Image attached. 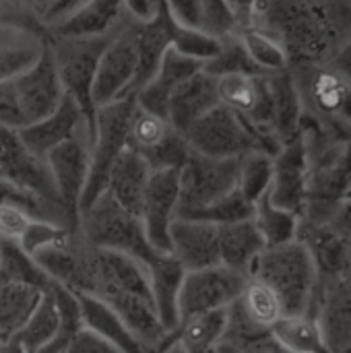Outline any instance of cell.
<instances>
[{"mask_svg":"<svg viewBox=\"0 0 351 353\" xmlns=\"http://www.w3.org/2000/svg\"><path fill=\"white\" fill-rule=\"evenodd\" d=\"M244 27L275 37L288 70L329 64L351 35L350 0H259Z\"/></svg>","mask_w":351,"mask_h":353,"instance_id":"6da1fadb","label":"cell"},{"mask_svg":"<svg viewBox=\"0 0 351 353\" xmlns=\"http://www.w3.org/2000/svg\"><path fill=\"white\" fill-rule=\"evenodd\" d=\"M308 157V201L300 221L325 223L351 192V134L302 118Z\"/></svg>","mask_w":351,"mask_h":353,"instance_id":"7a4b0ae2","label":"cell"},{"mask_svg":"<svg viewBox=\"0 0 351 353\" xmlns=\"http://www.w3.org/2000/svg\"><path fill=\"white\" fill-rule=\"evenodd\" d=\"M250 277L273 290L281 302L283 316L306 314L312 310L319 271L310 250L300 240L265 248L257 259Z\"/></svg>","mask_w":351,"mask_h":353,"instance_id":"3957f363","label":"cell"},{"mask_svg":"<svg viewBox=\"0 0 351 353\" xmlns=\"http://www.w3.org/2000/svg\"><path fill=\"white\" fill-rule=\"evenodd\" d=\"M79 234L89 246L128 254L145 267L161 254L151 246L141 217L122 209L106 190L81 211Z\"/></svg>","mask_w":351,"mask_h":353,"instance_id":"277c9868","label":"cell"},{"mask_svg":"<svg viewBox=\"0 0 351 353\" xmlns=\"http://www.w3.org/2000/svg\"><path fill=\"white\" fill-rule=\"evenodd\" d=\"M182 134L194 153L213 159H240L252 151L275 155L281 149L273 139L257 132L244 118L221 103Z\"/></svg>","mask_w":351,"mask_h":353,"instance_id":"5b68a950","label":"cell"},{"mask_svg":"<svg viewBox=\"0 0 351 353\" xmlns=\"http://www.w3.org/2000/svg\"><path fill=\"white\" fill-rule=\"evenodd\" d=\"M114 33L93 39H64V37L46 35L54 54V62L58 68L64 95L70 97L83 112L89 132V143L93 141L95 120H97V105L93 101L95 70H97L99 56L110 43V39L114 37Z\"/></svg>","mask_w":351,"mask_h":353,"instance_id":"8992f818","label":"cell"},{"mask_svg":"<svg viewBox=\"0 0 351 353\" xmlns=\"http://www.w3.org/2000/svg\"><path fill=\"white\" fill-rule=\"evenodd\" d=\"M304 116L351 134V83L331 64L304 66L290 70Z\"/></svg>","mask_w":351,"mask_h":353,"instance_id":"52a82bcc","label":"cell"},{"mask_svg":"<svg viewBox=\"0 0 351 353\" xmlns=\"http://www.w3.org/2000/svg\"><path fill=\"white\" fill-rule=\"evenodd\" d=\"M134 108H137V99L124 97L97 110L95 134L91 141V170H89V182L83 194L81 211L106 190V182H108L112 165L122 155V151H126L128 126H130Z\"/></svg>","mask_w":351,"mask_h":353,"instance_id":"ba28073f","label":"cell"},{"mask_svg":"<svg viewBox=\"0 0 351 353\" xmlns=\"http://www.w3.org/2000/svg\"><path fill=\"white\" fill-rule=\"evenodd\" d=\"M0 180L14 186L17 190L25 192V194L37 199L66 228V219H64L62 207L58 203L46 159L33 155L19 139L17 130L2 128V126H0Z\"/></svg>","mask_w":351,"mask_h":353,"instance_id":"9c48e42d","label":"cell"},{"mask_svg":"<svg viewBox=\"0 0 351 353\" xmlns=\"http://www.w3.org/2000/svg\"><path fill=\"white\" fill-rule=\"evenodd\" d=\"M43 159L54 182V190L62 207L66 228L72 234H79L83 194L91 170V143L85 134H79L52 149Z\"/></svg>","mask_w":351,"mask_h":353,"instance_id":"30bf717a","label":"cell"},{"mask_svg":"<svg viewBox=\"0 0 351 353\" xmlns=\"http://www.w3.org/2000/svg\"><path fill=\"white\" fill-rule=\"evenodd\" d=\"M238 188V159H213L190 153L180 170L178 217H190Z\"/></svg>","mask_w":351,"mask_h":353,"instance_id":"8fae6325","label":"cell"},{"mask_svg":"<svg viewBox=\"0 0 351 353\" xmlns=\"http://www.w3.org/2000/svg\"><path fill=\"white\" fill-rule=\"evenodd\" d=\"M139 70V56L134 43V25L126 23L114 33L110 43L99 56L95 83H93V101L99 108L114 103L124 97H134V81Z\"/></svg>","mask_w":351,"mask_h":353,"instance_id":"7c38bea8","label":"cell"},{"mask_svg":"<svg viewBox=\"0 0 351 353\" xmlns=\"http://www.w3.org/2000/svg\"><path fill=\"white\" fill-rule=\"evenodd\" d=\"M246 281L248 277L223 265L186 273L178 296L180 323L197 314L230 308L240 298Z\"/></svg>","mask_w":351,"mask_h":353,"instance_id":"4fadbf2b","label":"cell"},{"mask_svg":"<svg viewBox=\"0 0 351 353\" xmlns=\"http://www.w3.org/2000/svg\"><path fill=\"white\" fill-rule=\"evenodd\" d=\"M10 83L25 126L50 116L62 103L64 89L58 77L52 48L46 37L39 58Z\"/></svg>","mask_w":351,"mask_h":353,"instance_id":"5bb4252c","label":"cell"},{"mask_svg":"<svg viewBox=\"0 0 351 353\" xmlns=\"http://www.w3.org/2000/svg\"><path fill=\"white\" fill-rule=\"evenodd\" d=\"M180 207V170L151 172L147 192L141 207V221L151 246L170 254V228Z\"/></svg>","mask_w":351,"mask_h":353,"instance_id":"9a60e30c","label":"cell"},{"mask_svg":"<svg viewBox=\"0 0 351 353\" xmlns=\"http://www.w3.org/2000/svg\"><path fill=\"white\" fill-rule=\"evenodd\" d=\"M267 196L273 205L302 217L308 201V157L302 134L273 155V176Z\"/></svg>","mask_w":351,"mask_h":353,"instance_id":"2e32d148","label":"cell"},{"mask_svg":"<svg viewBox=\"0 0 351 353\" xmlns=\"http://www.w3.org/2000/svg\"><path fill=\"white\" fill-rule=\"evenodd\" d=\"M310 312L319 319L329 352L351 350V283L345 277L319 279Z\"/></svg>","mask_w":351,"mask_h":353,"instance_id":"e0dca14e","label":"cell"},{"mask_svg":"<svg viewBox=\"0 0 351 353\" xmlns=\"http://www.w3.org/2000/svg\"><path fill=\"white\" fill-rule=\"evenodd\" d=\"M170 254L186 273L219 265L217 225L190 217H176L170 228Z\"/></svg>","mask_w":351,"mask_h":353,"instance_id":"ac0fdd59","label":"cell"},{"mask_svg":"<svg viewBox=\"0 0 351 353\" xmlns=\"http://www.w3.org/2000/svg\"><path fill=\"white\" fill-rule=\"evenodd\" d=\"M126 23L122 0H85L46 29V35L64 39H93L112 35Z\"/></svg>","mask_w":351,"mask_h":353,"instance_id":"d6986e66","label":"cell"},{"mask_svg":"<svg viewBox=\"0 0 351 353\" xmlns=\"http://www.w3.org/2000/svg\"><path fill=\"white\" fill-rule=\"evenodd\" d=\"M19 132V139L23 141V145L37 157H46L52 149H56L58 145L85 134L89 139L87 132V124L83 118V112L79 110V105L64 95L62 103L46 118L23 126Z\"/></svg>","mask_w":351,"mask_h":353,"instance_id":"ffe728a7","label":"cell"},{"mask_svg":"<svg viewBox=\"0 0 351 353\" xmlns=\"http://www.w3.org/2000/svg\"><path fill=\"white\" fill-rule=\"evenodd\" d=\"M203 68V62H197L188 56H182L174 48H170L157 68V72L151 77V81L141 87L134 95L137 105L168 120V103L172 93L182 85L188 77L199 72Z\"/></svg>","mask_w":351,"mask_h":353,"instance_id":"44dd1931","label":"cell"},{"mask_svg":"<svg viewBox=\"0 0 351 353\" xmlns=\"http://www.w3.org/2000/svg\"><path fill=\"white\" fill-rule=\"evenodd\" d=\"M217 105V79L201 68L172 93L168 103V122L174 130L186 132L199 118Z\"/></svg>","mask_w":351,"mask_h":353,"instance_id":"7402d4cb","label":"cell"},{"mask_svg":"<svg viewBox=\"0 0 351 353\" xmlns=\"http://www.w3.org/2000/svg\"><path fill=\"white\" fill-rule=\"evenodd\" d=\"M267 81L271 91V132L283 147L300 134L304 118L302 99L290 70L267 74Z\"/></svg>","mask_w":351,"mask_h":353,"instance_id":"603a6c76","label":"cell"},{"mask_svg":"<svg viewBox=\"0 0 351 353\" xmlns=\"http://www.w3.org/2000/svg\"><path fill=\"white\" fill-rule=\"evenodd\" d=\"M151 168L143 157L132 153L130 149L122 151V155L116 159V163L110 170L106 192L112 194V199L126 209L128 213L141 217L143 199L147 192V184L151 178Z\"/></svg>","mask_w":351,"mask_h":353,"instance_id":"cb8c5ba5","label":"cell"},{"mask_svg":"<svg viewBox=\"0 0 351 353\" xmlns=\"http://www.w3.org/2000/svg\"><path fill=\"white\" fill-rule=\"evenodd\" d=\"M217 240H219V265L244 277H250L257 259L267 248L252 217L244 221L217 225Z\"/></svg>","mask_w":351,"mask_h":353,"instance_id":"d4e9b609","label":"cell"},{"mask_svg":"<svg viewBox=\"0 0 351 353\" xmlns=\"http://www.w3.org/2000/svg\"><path fill=\"white\" fill-rule=\"evenodd\" d=\"M149 285L153 296L155 312L168 333H174L180 325L178 319V296L186 271L172 254H159L149 267Z\"/></svg>","mask_w":351,"mask_h":353,"instance_id":"484cf974","label":"cell"},{"mask_svg":"<svg viewBox=\"0 0 351 353\" xmlns=\"http://www.w3.org/2000/svg\"><path fill=\"white\" fill-rule=\"evenodd\" d=\"M83 314V325L87 331L99 335L101 339L110 341L124 353H147L145 347L137 341V337L128 331V327L122 323V319L103 302H99L93 296H81L77 294Z\"/></svg>","mask_w":351,"mask_h":353,"instance_id":"4316f807","label":"cell"},{"mask_svg":"<svg viewBox=\"0 0 351 353\" xmlns=\"http://www.w3.org/2000/svg\"><path fill=\"white\" fill-rule=\"evenodd\" d=\"M269 335L281 350L290 353H331L314 312L281 316Z\"/></svg>","mask_w":351,"mask_h":353,"instance_id":"83f0119b","label":"cell"},{"mask_svg":"<svg viewBox=\"0 0 351 353\" xmlns=\"http://www.w3.org/2000/svg\"><path fill=\"white\" fill-rule=\"evenodd\" d=\"M46 288L0 279V333L12 337L37 308Z\"/></svg>","mask_w":351,"mask_h":353,"instance_id":"f1b7e54d","label":"cell"},{"mask_svg":"<svg viewBox=\"0 0 351 353\" xmlns=\"http://www.w3.org/2000/svg\"><path fill=\"white\" fill-rule=\"evenodd\" d=\"M228 327V308L205 312L182 321L176 329V337L186 353H213L221 343Z\"/></svg>","mask_w":351,"mask_h":353,"instance_id":"f546056e","label":"cell"},{"mask_svg":"<svg viewBox=\"0 0 351 353\" xmlns=\"http://www.w3.org/2000/svg\"><path fill=\"white\" fill-rule=\"evenodd\" d=\"M236 306L240 308V312L246 316V321L269 333L273 329V325L283 316V308L279 298L273 294V290H269L263 281L248 277L240 298L236 300Z\"/></svg>","mask_w":351,"mask_h":353,"instance_id":"4dcf8cb0","label":"cell"},{"mask_svg":"<svg viewBox=\"0 0 351 353\" xmlns=\"http://www.w3.org/2000/svg\"><path fill=\"white\" fill-rule=\"evenodd\" d=\"M252 221H254L267 248L298 240L300 217L294 215L292 211H285V209L273 205L267 194L254 203Z\"/></svg>","mask_w":351,"mask_h":353,"instance_id":"1f68e13d","label":"cell"},{"mask_svg":"<svg viewBox=\"0 0 351 353\" xmlns=\"http://www.w3.org/2000/svg\"><path fill=\"white\" fill-rule=\"evenodd\" d=\"M56 329H58V306H56L52 288L48 285L37 308L29 316V321L12 337L31 353H37L52 341V337L56 335Z\"/></svg>","mask_w":351,"mask_h":353,"instance_id":"d6a6232c","label":"cell"},{"mask_svg":"<svg viewBox=\"0 0 351 353\" xmlns=\"http://www.w3.org/2000/svg\"><path fill=\"white\" fill-rule=\"evenodd\" d=\"M50 288H52V294H54V300L58 306V329H56V335L52 337V341L37 353H66L70 343L74 341V337L85 329L81 304H79L77 294L68 292L66 288H62L58 283H50Z\"/></svg>","mask_w":351,"mask_h":353,"instance_id":"836d02e7","label":"cell"},{"mask_svg":"<svg viewBox=\"0 0 351 353\" xmlns=\"http://www.w3.org/2000/svg\"><path fill=\"white\" fill-rule=\"evenodd\" d=\"M172 126L168 120L143 110V108H134L130 126H128V141H126V149H130L132 153H137L139 157H143L145 161H149V157L166 143V139L172 134Z\"/></svg>","mask_w":351,"mask_h":353,"instance_id":"e575fe53","label":"cell"},{"mask_svg":"<svg viewBox=\"0 0 351 353\" xmlns=\"http://www.w3.org/2000/svg\"><path fill=\"white\" fill-rule=\"evenodd\" d=\"M43 37L27 31H19L10 39L0 43V83L12 81L39 58L43 48Z\"/></svg>","mask_w":351,"mask_h":353,"instance_id":"d590c367","label":"cell"},{"mask_svg":"<svg viewBox=\"0 0 351 353\" xmlns=\"http://www.w3.org/2000/svg\"><path fill=\"white\" fill-rule=\"evenodd\" d=\"M168 27H170V48L180 52L182 56H188L197 62H203V66L213 60L219 50H221V39L197 29V27H186L180 25L168 10Z\"/></svg>","mask_w":351,"mask_h":353,"instance_id":"8d00e7d4","label":"cell"},{"mask_svg":"<svg viewBox=\"0 0 351 353\" xmlns=\"http://www.w3.org/2000/svg\"><path fill=\"white\" fill-rule=\"evenodd\" d=\"M238 37H240L246 54L250 56V60L254 62V66L263 74H273V72L288 70L285 50L269 33H265L261 29H254V27H240Z\"/></svg>","mask_w":351,"mask_h":353,"instance_id":"74e56055","label":"cell"},{"mask_svg":"<svg viewBox=\"0 0 351 353\" xmlns=\"http://www.w3.org/2000/svg\"><path fill=\"white\" fill-rule=\"evenodd\" d=\"M273 155L265 151H252L238 159V190L248 203L261 201L271 186Z\"/></svg>","mask_w":351,"mask_h":353,"instance_id":"f35d334b","label":"cell"},{"mask_svg":"<svg viewBox=\"0 0 351 353\" xmlns=\"http://www.w3.org/2000/svg\"><path fill=\"white\" fill-rule=\"evenodd\" d=\"M0 279L33 283V285H39V288H48L52 283L46 277V273L35 265V261L14 242H2Z\"/></svg>","mask_w":351,"mask_h":353,"instance_id":"ab89813d","label":"cell"},{"mask_svg":"<svg viewBox=\"0 0 351 353\" xmlns=\"http://www.w3.org/2000/svg\"><path fill=\"white\" fill-rule=\"evenodd\" d=\"M205 72L213 74L215 79L217 77H223V74H263L254 62L250 60V56L246 54L238 33L234 35H228L221 39V50L219 54L209 60L205 66H203Z\"/></svg>","mask_w":351,"mask_h":353,"instance_id":"60d3db41","label":"cell"},{"mask_svg":"<svg viewBox=\"0 0 351 353\" xmlns=\"http://www.w3.org/2000/svg\"><path fill=\"white\" fill-rule=\"evenodd\" d=\"M252 211H254V205L248 203L240 194V190L236 188L234 192H230L228 196H223L217 203L209 205L207 209L190 215V219H201V221H209L213 225H223V223H234V221L250 219Z\"/></svg>","mask_w":351,"mask_h":353,"instance_id":"b9f144b4","label":"cell"},{"mask_svg":"<svg viewBox=\"0 0 351 353\" xmlns=\"http://www.w3.org/2000/svg\"><path fill=\"white\" fill-rule=\"evenodd\" d=\"M31 221L33 217L27 215L25 211L10 205H0V242L19 244Z\"/></svg>","mask_w":351,"mask_h":353,"instance_id":"7bdbcfd3","label":"cell"},{"mask_svg":"<svg viewBox=\"0 0 351 353\" xmlns=\"http://www.w3.org/2000/svg\"><path fill=\"white\" fill-rule=\"evenodd\" d=\"M0 126L12 128V130H21L25 126L10 81L0 83Z\"/></svg>","mask_w":351,"mask_h":353,"instance_id":"ee69618b","label":"cell"},{"mask_svg":"<svg viewBox=\"0 0 351 353\" xmlns=\"http://www.w3.org/2000/svg\"><path fill=\"white\" fill-rule=\"evenodd\" d=\"M170 14L186 27L201 29V17H203V0H163Z\"/></svg>","mask_w":351,"mask_h":353,"instance_id":"f6af8a7d","label":"cell"},{"mask_svg":"<svg viewBox=\"0 0 351 353\" xmlns=\"http://www.w3.org/2000/svg\"><path fill=\"white\" fill-rule=\"evenodd\" d=\"M122 4L126 19L137 25L153 23L163 8V0H122Z\"/></svg>","mask_w":351,"mask_h":353,"instance_id":"bcb514c9","label":"cell"},{"mask_svg":"<svg viewBox=\"0 0 351 353\" xmlns=\"http://www.w3.org/2000/svg\"><path fill=\"white\" fill-rule=\"evenodd\" d=\"M66 353H124L122 350H118L116 345H112L110 341L101 339L99 335L83 329L74 341L70 343V347L66 350Z\"/></svg>","mask_w":351,"mask_h":353,"instance_id":"7dc6e473","label":"cell"},{"mask_svg":"<svg viewBox=\"0 0 351 353\" xmlns=\"http://www.w3.org/2000/svg\"><path fill=\"white\" fill-rule=\"evenodd\" d=\"M217 353H290L281 350L271 335H265L261 339H254L250 343H230V341H221L217 345Z\"/></svg>","mask_w":351,"mask_h":353,"instance_id":"c3c4849f","label":"cell"},{"mask_svg":"<svg viewBox=\"0 0 351 353\" xmlns=\"http://www.w3.org/2000/svg\"><path fill=\"white\" fill-rule=\"evenodd\" d=\"M85 0H54L52 6L48 8L46 17H43V27L48 29L50 25H54L56 21H60L62 17H66L70 10H74L79 4H83Z\"/></svg>","mask_w":351,"mask_h":353,"instance_id":"681fc988","label":"cell"},{"mask_svg":"<svg viewBox=\"0 0 351 353\" xmlns=\"http://www.w3.org/2000/svg\"><path fill=\"white\" fill-rule=\"evenodd\" d=\"M337 72H341L348 81L351 83V35L348 37V41L341 46V50L335 54V58L329 62Z\"/></svg>","mask_w":351,"mask_h":353,"instance_id":"f907efd6","label":"cell"},{"mask_svg":"<svg viewBox=\"0 0 351 353\" xmlns=\"http://www.w3.org/2000/svg\"><path fill=\"white\" fill-rule=\"evenodd\" d=\"M25 2H27V6L31 8V12L37 17V21L43 25V17H46V12H48V8L52 6L54 0H25Z\"/></svg>","mask_w":351,"mask_h":353,"instance_id":"816d5d0a","label":"cell"},{"mask_svg":"<svg viewBox=\"0 0 351 353\" xmlns=\"http://www.w3.org/2000/svg\"><path fill=\"white\" fill-rule=\"evenodd\" d=\"M0 353H31L27 347H23L14 337H8L2 345H0Z\"/></svg>","mask_w":351,"mask_h":353,"instance_id":"f5cc1de1","label":"cell"},{"mask_svg":"<svg viewBox=\"0 0 351 353\" xmlns=\"http://www.w3.org/2000/svg\"><path fill=\"white\" fill-rule=\"evenodd\" d=\"M14 33H19V29H10V27L0 25V43H2V41H6V39H10Z\"/></svg>","mask_w":351,"mask_h":353,"instance_id":"db71d44e","label":"cell"},{"mask_svg":"<svg viewBox=\"0 0 351 353\" xmlns=\"http://www.w3.org/2000/svg\"><path fill=\"white\" fill-rule=\"evenodd\" d=\"M6 339H8V337H4V335H2V333H0V345H2V343H4V341H6Z\"/></svg>","mask_w":351,"mask_h":353,"instance_id":"11a10c76","label":"cell"},{"mask_svg":"<svg viewBox=\"0 0 351 353\" xmlns=\"http://www.w3.org/2000/svg\"><path fill=\"white\" fill-rule=\"evenodd\" d=\"M345 279H348V281L351 283V267H350V273H348V277H345Z\"/></svg>","mask_w":351,"mask_h":353,"instance_id":"9f6ffc18","label":"cell"},{"mask_svg":"<svg viewBox=\"0 0 351 353\" xmlns=\"http://www.w3.org/2000/svg\"><path fill=\"white\" fill-rule=\"evenodd\" d=\"M337 353H351V350H345V352H337Z\"/></svg>","mask_w":351,"mask_h":353,"instance_id":"6f0895ef","label":"cell"},{"mask_svg":"<svg viewBox=\"0 0 351 353\" xmlns=\"http://www.w3.org/2000/svg\"><path fill=\"white\" fill-rule=\"evenodd\" d=\"M213 353H217V350H215V352H213Z\"/></svg>","mask_w":351,"mask_h":353,"instance_id":"680465c9","label":"cell"},{"mask_svg":"<svg viewBox=\"0 0 351 353\" xmlns=\"http://www.w3.org/2000/svg\"><path fill=\"white\" fill-rule=\"evenodd\" d=\"M350 2H351V0H350Z\"/></svg>","mask_w":351,"mask_h":353,"instance_id":"91938a15","label":"cell"}]
</instances>
